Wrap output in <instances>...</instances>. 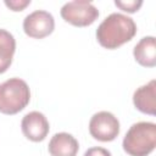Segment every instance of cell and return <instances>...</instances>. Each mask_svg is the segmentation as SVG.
<instances>
[{
  "instance_id": "obj_1",
  "label": "cell",
  "mask_w": 156,
  "mask_h": 156,
  "mask_svg": "<svg viewBox=\"0 0 156 156\" xmlns=\"http://www.w3.org/2000/svg\"><path fill=\"white\" fill-rule=\"evenodd\" d=\"M136 34V24L133 18L113 12L108 15L96 29V39L105 49H117L130 41Z\"/></svg>"
},
{
  "instance_id": "obj_2",
  "label": "cell",
  "mask_w": 156,
  "mask_h": 156,
  "mask_svg": "<svg viewBox=\"0 0 156 156\" xmlns=\"http://www.w3.org/2000/svg\"><path fill=\"white\" fill-rule=\"evenodd\" d=\"M122 146L130 156H147L156 146V124L152 122L134 123L126 133Z\"/></svg>"
},
{
  "instance_id": "obj_3",
  "label": "cell",
  "mask_w": 156,
  "mask_h": 156,
  "mask_svg": "<svg viewBox=\"0 0 156 156\" xmlns=\"http://www.w3.org/2000/svg\"><path fill=\"white\" fill-rule=\"evenodd\" d=\"M30 100L28 84L21 78H10L0 84V112L16 115L22 111Z\"/></svg>"
},
{
  "instance_id": "obj_4",
  "label": "cell",
  "mask_w": 156,
  "mask_h": 156,
  "mask_svg": "<svg viewBox=\"0 0 156 156\" xmlns=\"http://www.w3.org/2000/svg\"><path fill=\"white\" fill-rule=\"evenodd\" d=\"M60 13L66 22L76 27H88L99 17V10L91 2L84 0L66 2L61 7Z\"/></svg>"
},
{
  "instance_id": "obj_5",
  "label": "cell",
  "mask_w": 156,
  "mask_h": 156,
  "mask_svg": "<svg viewBox=\"0 0 156 156\" xmlns=\"http://www.w3.org/2000/svg\"><path fill=\"white\" fill-rule=\"evenodd\" d=\"M90 135L99 141H112L119 134V122L108 111H100L93 115L89 122Z\"/></svg>"
},
{
  "instance_id": "obj_6",
  "label": "cell",
  "mask_w": 156,
  "mask_h": 156,
  "mask_svg": "<svg viewBox=\"0 0 156 156\" xmlns=\"http://www.w3.org/2000/svg\"><path fill=\"white\" fill-rule=\"evenodd\" d=\"M55 29L54 16L45 10H35L27 15L23 20L24 33L35 39H41L50 35Z\"/></svg>"
},
{
  "instance_id": "obj_7",
  "label": "cell",
  "mask_w": 156,
  "mask_h": 156,
  "mask_svg": "<svg viewBox=\"0 0 156 156\" xmlns=\"http://www.w3.org/2000/svg\"><path fill=\"white\" fill-rule=\"evenodd\" d=\"M21 129L23 135L30 141H43L49 134L50 126L46 117L39 111L28 112L21 122Z\"/></svg>"
},
{
  "instance_id": "obj_8",
  "label": "cell",
  "mask_w": 156,
  "mask_h": 156,
  "mask_svg": "<svg viewBox=\"0 0 156 156\" xmlns=\"http://www.w3.org/2000/svg\"><path fill=\"white\" fill-rule=\"evenodd\" d=\"M133 104L143 113L154 116L156 113V80L139 87L133 94Z\"/></svg>"
},
{
  "instance_id": "obj_9",
  "label": "cell",
  "mask_w": 156,
  "mask_h": 156,
  "mask_svg": "<svg viewBox=\"0 0 156 156\" xmlns=\"http://www.w3.org/2000/svg\"><path fill=\"white\" fill-rule=\"evenodd\" d=\"M48 149L51 156H77L79 144L73 135L61 132L51 136Z\"/></svg>"
},
{
  "instance_id": "obj_10",
  "label": "cell",
  "mask_w": 156,
  "mask_h": 156,
  "mask_svg": "<svg viewBox=\"0 0 156 156\" xmlns=\"http://www.w3.org/2000/svg\"><path fill=\"white\" fill-rule=\"evenodd\" d=\"M135 61L143 67L156 66V40L155 37H144L133 49Z\"/></svg>"
},
{
  "instance_id": "obj_11",
  "label": "cell",
  "mask_w": 156,
  "mask_h": 156,
  "mask_svg": "<svg viewBox=\"0 0 156 156\" xmlns=\"http://www.w3.org/2000/svg\"><path fill=\"white\" fill-rule=\"evenodd\" d=\"M16 51L15 37L6 29L0 28V74L5 73L11 63Z\"/></svg>"
},
{
  "instance_id": "obj_12",
  "label": "cell",
  "mask_w": 156,
  "mask_h": 156,
  "mask_svg": "<svg viewBox=\"0 0 156 156\" xmlns=\"http://www.w3.org/2000/svg\"><path fill=\"white\" fill-rule=\"evenodd\" d=\"M115 5H116L117 7H119L121 10L126 11V12L133 13V12L138 11V10L141 7L143 1H141V0H126V1L116 0V1H115Z\"/></svg>"
},
{
  "instance_id": "obj_13",
  "label": "cell",
  "mask_w": 156,
  "mask_h": 156,
  "mask_svg": "<svg viewBox=\"0 0 156 156\" xmlns=\"http://www.w3.org/2000/svg\"><path fill=\"white\" fill-rule=\"evenodd\" d=\"M30 4V0H5V5L12 11H22Z\"/></svg>"
},
{
  "instance_id": "obj_14",
  "label": "cell",
  "mask_w": 156,
  "mask_h": 156,
  "mask_svg": "<svg viewBox=\"0 0 156 156\" xmlns=\"http://www.w3.org/2000/svg\"><path fill=\"white\" fill-rule=\"evenodd\" d=\"M83 156H111V152L105 149V147H100V146H94L88 149Z\"/></svg>"
}]
</instances>
